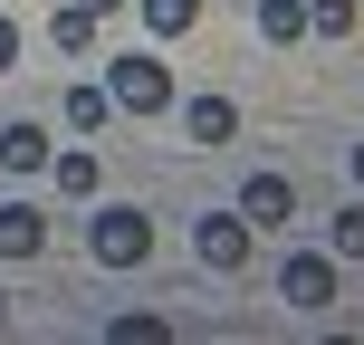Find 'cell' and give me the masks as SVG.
<instances>
[{"instance_id": "obj_1", "label": "cell", "mask_w": 364, "mask_h": 345, "mask_svg": "<svg viewBox=\"0 0 364 345\" xmlns=\"http://www.w3.org/2000/svg\"><path fill=\"white\" fill-rule=\"evenodd\" d=\"M106 96H115V115H173V68L154 48H115L106 58Z\"/></svg>"}, {"instance_id": "obj_2", "label": "cell", "mask_w": 364, "mask_h": 345, "mask_svg": "<svg viewBox=\"0 0 364 345\" xmlns=\"http://www.w3.org/2000/svg\"><path fill=\"white\" fill-rule=\"evenodd\" d=\"M278 297L307 307V317H326L336 297H346V259H336V250H288V259H278Z\"/></svg>"}, {"instance_id": "obj_3", "label": "cell", "mask_w": 364, "mask_h": 345, "mask_svg": "<svg viewBox=\"0 0 364 345\" xmlns=\"http://www.w3.org/2000/svg\"><path fill=\"white\" fill-rule=\"evenodd\" d=\"M87 250H96V269H144L154 259V221L134 211V201H115V211H96Z\"/></svg>"}, {"instance_id": "obj_4", "label": "cell", "mask_w": 364, "mask_h": 345, "mask_svg": "<svg viewBox=\"0 0 364 345\" xmlns=\"http://www.w3.org/2000/svg\"><path fill=\"white\" fill-rule=\"evenodd\" d=\"M250 250H259V230L240 221V201H230V211H201V221H192V259H201V269H220V278H230V269H250Z\"/></svg>"}, {"instance_id": "obj_5", "label": "cell", "mask_w": 364, "mask_h": 345, "mask_svg": "<svg viewBox=\"0 0 364 345\" xmlns=\"http://www.w3.org/2000/svg\"><path fill=\"white\" fill-rule=\"evenodd\" d=\"M240 221H250V230L297 221V182H288V173H250V182H240Z\"/></svg>"}, {"instance_id": "obj_6", "label": "cell", "mask_w": 364, "mask_h": 345, "mask_svg": "<svg viewBox=\"0 0 364 345\" xmlns=\"http://www.w3.org/2000/svg\"><path fill=\"white\" fill-rule=\"evenodd\" d=\"M182 134H192L201 154L230 144V134H240V106H230V96H192V106H182Z\"/></svg>"}, {"instance_id": "obj_7", "label": "cell", "mask_w": 364, "mask_h": 345, "mask_svg": "<svg viewBox=\"0 0 364 345\" xmlns=\"http://www.w3.org/2000/svg\"><path fill=\"white\" fill-rule=\"evenodd\" d=\"M38 250H48V221L29 201H0V259H38Z\"/></svg>"}, {"instance_id": "obj_8", "label": "cell", "mask_w": 364, "mask_h": 345, "mask_svg": "<svg viewBox=\"0 0 364 345\" xmlns=\"http://www.w3.org/2000/svg\"><path fill=\"white\" fill-rule=\"evenodd\" d=\"M38 164H48V125H38V115L0 125V173H38Z\"/></svg>"}, {"instance_id": "obj_9", "label": "cell", "mask_w": 364, "mask_h": 345, "mask_svg": "<svg viewBox=\"0 0 364 345\" xmlns=\"http://www.w3.org/2000/svg\"><path fill=\"white\" fill-rule=\"evenodd\" d=\"M58 115H68V134H106V125H115V96H106V77L68 87V106H58Z\"/></svg>"}, {"instance_id": "obj_10", "label": "cell", "mask_w": 364, "mask_h": 345, "mask_svg": "<svg viewBox=\"0 0 364 345\" xmlns=\"http://www.w3.org/2000/svg\"><path fill=\"white\" fill-rule=\"evenodd\" d=\"M259 38L269 48H297L307 38V0H259Z\"/></svg>"}, {"instance_id": "obj_11", "label": "cell", "mask_w": 364, "mask_h": 345, "mask_svg": "<svg viewBox=\"0 0 364 345\" xmlns=\"http://www.w3.org/2000/svg\"><path fill=\"white\" fill-rule=\"evenodd\" d=\"M48 182H58L68 201H87L96 182H106V164H96V154H48Z\"/></svg>"}, {"instance_id": "obj_12", "label": "cell", "mask_w": 364, "mask_h": 345, "mask_svg": "<svg viewBox=\"0 0 364 345\" xmlns=\"http://www.w3.org/2000/svg\"><path fill=\"white\" fill-rule=\"evenodd\" d=\"M48 38H58V48H68V58H96V19L77 10V0H68V10L48 19Z\"/></svg>"}, {"instance_id": "obj_13", "label": "cell", "mask_w": 364, "mask_h": 345, "mask_svg": "<svg viewBox=\"0 0 364 345\" xmlns=\"http://www.w3.org/2000/svg\"><path fill=\"white\" fill-rule=\"evenodd\" d=\"M144 29H154V38H182V29H201V0H144Z\"/></svg>"}, {"instance_id": "obj_14", "label": "cell", "mask_w": 364, "mask_h": 345, "mask_svg": "<svg viewBox=\"0 0 364 345\" xmlns=\"http://www.w3.org/2000/svg\"><path fill=\"white\" fill-rule=\"evenodd\" d=\"M355 0H307V38H355Z\"/></svg>"}, {"instance_id": "obj_15", "label": "cell", "mask_w": 364, "mask_h": 345, "mask_svg": "<svg viewBox=\"0 0 364 345\" xmlns=\"http://www.w3.org/2000/svg\"><path fill=\"white\" fill-rule=\"evenodd\" d=\"M326 250L346 259V269H355V259H364V201H346V211L326 221Z\"/></svg>"}, {"instance_id": "obj_16", "label": "cell", "mask_w": 364, "mask_h": 345, "mask_svg": "<svg viewBox=\"0 0 364 345\" xmlns=\"http://www.w3.org/2000/svg\"><path fill=\"white\" fill-rule=\"evenodd\" d=\"M106 336H125V345H164L173 327H164V317H115V327H106Z\"/></svg>"}, {"instance_id": "obj_17", "label": "cell", "mask_w": 364, "mask_h": 345, "mask_svg": "<svg viewBox=\"0 0 364 345\" xmlns=\"http://www.w3.org/2000/svg\"><path fill=\"white\" fill-rule=\"evenodd\" d=\"M10 68H19V19L0 10V77H10Z\"/></svg>"}, {"instance_id": "obj_18", "label": "cell", "mask_w": 364, "mask_h": 345, "mask_svg": "<svg viewBox=\"0 0 364 345\" xmlns=\"http://www.w3.org/2000/svg\"><path fill=\"white\" fill-rule=\"evenodd\" d=\"M77 10H87V19H96V29H106V19H115V10H125V0H77Z\"/></svg>"}, {"instance_id": "obj_19", "label": "cell", "mask_w": 364, "mask_h": 345, "mask_svg": "<svg viewBox=\"0 0 364 345\" xmlns=\"http://www.w3.org/2000/svg\"><path fill=\"white\" fill-rule=\"evenodd\" d=\"M355 182H364V144H355Z\"/></svg>"}, {"instance_id": "obj_20", "label": "cell", "mask_w": 364, "mask_h": 345, "mask_svg": "<svg viewBox=\"0 0 364 345\" xmlns=\"http://www.w3.org/2000/svg\"><path fill=\"white\" fill-rule=\"evenodd\" d=\"M0 317H10V297H0Z\"/></svg>"}]
</instances>
